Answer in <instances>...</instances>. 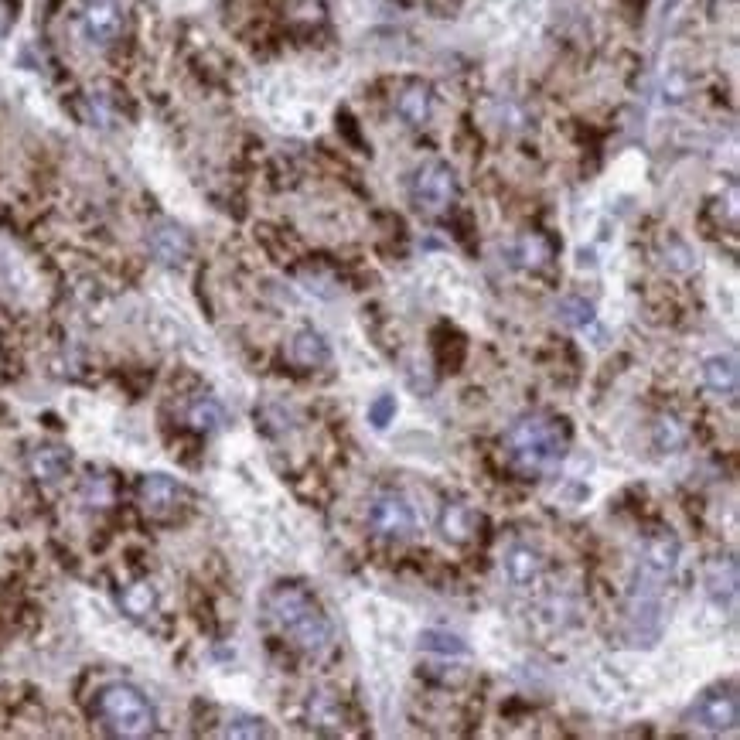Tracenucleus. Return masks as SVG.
Instances as JSON below:
<instances>
[{"mask_svg":"<svg viewBox=\"0 0 740 740\" xmlns=\"http://www.w3.org/2000/svg\"><path fill=\"white\" fill-rule=\"evenodd\" d=\"M563 447H567L563 427L546 417H522V420H515L509 427V434H505L509 464L526 478L553 475V471L560 468L563 454H567Z\"/></svg>","mask_w":740,"mask_h":740,"instance_id":"1","label":"nucleus"},{"mask_svg":"<svg viewBox=\"0 0 740 740\" xmlns=\"http://www.w3.org/2000/svg\"><path fill=\"white\" fill-rule=\"evenodd\" d=\"M266 611L290 642L304 648L307 655H321L331 645V621L301 587H277L266 597Z\"/></svg>","mask_w":740,"mask_h":740,"instance_id":"2","label":"nucleus"},{"mask_svg":"<svg viewBox=\"0 0 740 740\" xmlns=\"http://www.w3.org/2000/svg\"><path fill=\"white\" fill-rule=\"evenodd\" d=\"M99 720L106 723V730L116 737H147L154 730V710L147 703V696L130 683H113L99 689L96 696Z\"/></svg>","mask_w":740,"mask_h":740,"instance_id":"3","label":"nucleus"},{"mask_svg":"<svg viewBox=\"0 0 740 740\" xmlns=\"http://www.w3.org/2000/svg\"><path fill=\"white\" fill-rule=\"evenodd\" d=\"M454 195H457L454 171L444 168V164H423L417 178H413V202L423 212H444L454 202Z\"/></svg>","mask_w":740,"mask_h":740,"instance_id":"4","label":"nucleus"},{"mask_svg":"<svg viewBox=\"0 0 740 740\" xmlns=\"http://www.w3.org/2000/svg\"><path fill=\"white\" fill-rule=\"evenodd\" d=\"M689 720L696 727L710 730V734H723V730L737 727V696L734 689H713L696 700V706L689 710Z\"/></svg>","mask_w":740,"mask_h":740,"instance_id":"5","label":"nucleus"},{"mask_svg":"<svg viewBox=\"0 0 740 740\" xmlns=\"http://www.w3.org/2000/svg\"><path fill=\"white\" fill-rule=\"evenodd\" d=\"M369 526L379 532V536L389 539H406L413 529H417V515H413L410 505L396 495H382L369 505Z\"/></svg>","mask_w":740,"mask_h":740,"instance_id":"6","label":"nucleus"},{"mask_svg":"<svg viewBox=\"0 0 740 740\" xmlns=\"http://www.w3.org/2000/svg\"><path fill=\"white\" fill-rule=\"evenodd\" d=\"M123 28V14L116 7V0H93L82 11V31L93 45H110Z\"/></svg>","mask_w":740,"mask_h":740,"instance_id":"7","label":"nucleus"},{"mask_svg":"<svg viewBox=\"0 0 740 740\" xmlns=\"http://www.w3.org/2000/svg\"><path fill=\"white\" fill-rule=\"evenodd\" d=\"M178 498H181V485L168 475H147L140 481V505L154 519H164V515L178 509Z\"/></svg>","mask_w":740,"mask_h":740,"instance_id":"8","label":"nucleus"},{"mask_svg":"<svg viewBox=\"0 0 740 740\" xmlns=\"http://www.w3.org/2000/svg\"><path fill=\"white\" fill-rule=\"evenodd\" d=\"M502 570L512 587L526 590L536 584L539 573H543V560H539V553L532 550V546H512V550H505L502 556Z\"/></svg>","mask_w":740,"mask_h":740,"instance_id":"9","label":"nucleus"},{"mask_svg":"<svg viewBox=\"0 0 740 740\" xmlns=\"http://www.w3.org/2000/svg\"><path fill=\"white\" fill-rule=\"evenodd\" d=\"M151 249H154V256L161 263H171V266H178V263H185L188 260V253H191V239H188V232L185 229H178L174 222H161L154 232H151Z\"/></svg>","mask_w":740,"mask_h":740,"instance_id":"10","label":"nucleus"},{"mask_svg":"<svg viewBox=\"0 0 740 740\" xmlns=\"http://www.w3.org/2000/svg\"><path fill=\"white\" fill-rule=\"evenodd\" d=\"M679 563V543L676 536H652L645 543V553H642V570L652 573V577H665V573H672Z\"/></svg>","mask_w":740,"mask_h":740,"instance_id":"11","label":"nucleus"},{"mask_svg":"<svg viewBox=\"0 0 740 740\" xmlns=\"http://www.w3.org/2000/svg\"><path fill=\"white\" fill-rule=\"evenodd\" d=\"M290 359L297 365H304V369H318V365H328L331 348L318 331L307 328V331H297L294 342H290Z\"/></svg>","mask_w":740,"mask_h":740,"instance_id":"12","label":"nucleus"},{"mask_svg":"<svg viewBox=\"0 0 740 740\" xmlns=\"http://www.w3.org/2000/svg\"><path fill=\"white\" fill-rule=\"evenodd\" d=\"M737 359L734 355H713V359H706L703 365V382L713 389L717 396H734L737 393Z\"/></svg>","mask_w":740,"mask_h":740,"instance_id":"13","label":"nucleus"},{"mask_svg":"<svg viewBox=\"0 0 740 740\" xmlns=\"http://www.w3.org/2000/svg\"><path fill=\"white\" fill-rule=\"evenodd\" d=\"M31 475H35L38 481H58L69 475L72 468V454L65 451V447H38L35 454H31Z\"/></svg>","mask_w":740,"mask_h":740,"instance_id":"14","label":"nucleus"},{"mask_svg":"<svg viewBox=\"0 0 740 740\" xmlns=\"http://www.w3.org/2000/svg\"><path fill=\"white\" fill-rule=\"evenodd\" d=\"M396 113L403 116L410 127H423V123L430 120V89L420 86V82L406 86L396 99Z\"/></svg>","mask_w":740,"mask_h":740,"instance_id":"15","label":"nucleus"},{"mask_svg":"<svg viewBox=\"0 0 740 740\" xmlns=\"http://www.w3.org/2000/svg\"><path fill=\"white\" fill-rule=\"evenodd\" d=\"M307 717H311V727L314 730H324V734H338V730L345 727V713L342 706L335 703V696L328 693H318L307 706Z\"/></svg>","mask_w":740,"mask_h":740,"instance_id":"16","label":"nucleus"},{"mask_svg":"<svg viewBox=\"0 0 740 740\" xmlns=\"http://www.w3.org/2000/svg\"><path fill=\"white\" fill-rule=\"evenodd\" d=\"M120 608L123 614H130V618H147L154 608H157V590L151 584H130L127 590L120 594Z\"/></svg>","mask_w":740,"mask_h":740,"instance_id":"17","label":"nucleus"},{"mask_svg":"<svg viewBox=\"0 0 740 740\" xmlns=\"http://www.w3.org/2000/svg\"><path fill=\"white\" fill-rule=\"evenodd\" d=\"M420 645H423V652H434V655H447V659H461V655H468V645L461 642L457 635H451V631H444V628H427V631H420Z\"/></svg>","mask_w":740,"mask_h":740,"instance_id":"18","label":"nucleus"},{"mask_svg":"<svg viewBox=\"0 0 740 740\" xmlns=\"http://www.w3.org/2000/svg\"><path fill=\"white\" fill-rule=\"evenodd\" d=\"M652 440H655V447H659V451L672 454V451H679V447L686 444V430H683V423H679L676 417H659V420H655V427H652Z\"/></svg>","mask_w":740,"mask_h":740,"instance_id":"19","label":"nucleus"},{"mask_svg":"<svg viewBox=\"0 0 740 740\" xmlns=\"http://www.w3.org/2000/svg\"><path fill=\"white\" fill-rule=\"evenodd\" d=\"M188 423L195 430H205V434H212V430L222 427V406L215 403V399H198V403L188 410Z\"/></svg>","mask_w":740,"mask_h":740,"instance_id":"20","label":"nucleus"},{"mask_svg":"<svg viewBox=\"0 0 740 740\" xmlns=\"http://www.w3.org/2000/svg\"><path fill=\"white\" fill-rule=\"evenodd\" d=\"M471 529H475V515L464 505H447L444 512V536L447 539H468Z\"/></svg>","mask_w":740,"mask_h":740,"instance_id":"21","label":"nucleus"},{"mask_svg":"<svg viewBox=\"0 0 740 740\" xmlns=\"http://www.w3.org/2000/svg\"><path fill=\"white\" fill-rule=\"evenodd\" d=\"M560 321L570 324V328H587V324H594V307L587 301H580V297H567V301H560Z\"/></svg>","mask_w":740,"mask_h":740,"instance_id":"22","label":"nucleus"},{"mask_svg":"<svg viewBox=\"0 0 740 740\" xmlns=\"http://www.w3.org/2000/svg\"><path fill=\"white\" fill-rule=\"evenodd\" d=\"M515 256H519L522 266H543L550 260V246L539 236H522L519 243H515Z\"/></svg>","mask_w":740,"mask_h":740,"instance_id":"23","label":"nucleus"},{"mask_svg":"<svg viewBox=\"0 0 740 740\" xmlns=\"http://www.w3.org/2000/svg\"><path fill=\"white\" fill-rule=\"evenodd\" d=\"M393 420H396V396L372 399V403H369V423H372V427L382 430V427H389Z\"/></svg>","mask_w":740,"mask_h":740,"instance_id":"24","label":"nucleus"},{"mask_svg":"<svg viewBox=\"0 0 740 740\" xmlns=\"http://www.w3.org/2000/svg\"><path fill=\"white\" fill-rule=\"evenodd\" d=\"M226 737H270V727L256 717H239V720H229Z\"/></svg>","mask_w":740,"mask_h":740,"instance_id":"25","label":"nucleus"},{"mask_svg":"<svg viewBox=\"0 0 740 740\" xmlns=\"http://www.w3.org/2000/svg\"><path fill=\"white\" fill-rule=\"evenodd\" d=\"M4 31H7V18H4V11H0V38H4Z\"/></svg>","mask_w":740,"mask_h":740,"instance_id":"26","label":"nucleus"}]
</instances>
